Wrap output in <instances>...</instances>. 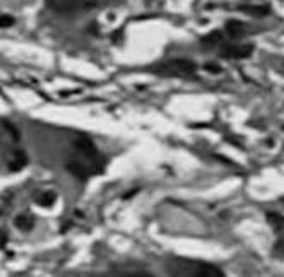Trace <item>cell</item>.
Listing matches in <instances>:
<instances>
[{"label":"cell","mask_w":284,"mask_h":277,"mask_svg":"<svg viewBox=\"0 0 284 277\" xmlns=\"http://www.w3.org/2000/svg\"><path fill=\"white\" fill-rule=\"evenodd\" d=\"M168 269L173 275H185V277H223L224 274L218 267L211 263L188 260V258H171Z\"/></svg>","instance_id":"6da1fadb"},{"label":"cell","mask_w":284,"mask_h":277,"mask_svg":"<svg viewBox=\"0 0 284 277\" xmlns=\"http://www.w3.org/2000/svg\"><path fill=\"white\" fill-rule=\"evenodd\" d=\"M151 70L157 75H165V77H190V75L195 74L197 65L192 60L178 59L161 62V64L152 67Z\"/></svg>","instance_id":"7a4b0ae2"},{"label":"cell","mask_w":284,"mask_h":277,"mask_svg":"<svg viewBox=\"0 0 284 277\" xmlns=\"http://www.w3.org/2000/svg\"><path fill=\"white\" fill-rule=\"evenodd\" d=\"M254 53V44H226L221 50L224 59H249Z\"/></svg>","instance_id":"3957f363"},{"label":"cell","mask_w":284,"mask_h":277,"mask_svg":"<svg viewBox=\"0 0 284 277\" xmlns=\"http://www.w3.org/2000/svg\"><path fill=\"white\" fill-rule=\"evenodd\" d=\"M267 221L269 224H272L274 233L277 235L276 253H282L284 255V217L276 212H267Z\"/></svg>","instance_id":"277c9868"},{"label":"cell","mask_w":284,"mask_h":277,"mask_svg":"<svg viewBox=\"0 0 284 277\" xmlns=\"http://www.w3.org/2000/svg\"><path fill=\"white\" fill-rule=\"evenodd\" d=\"M48 6L57 12H74L84 7V0H48Z\"/></svg>","instance_id":"5b68a950"},{"label":"cell","mask_w":284,"mask_h":277,"mask_svg":"<svg viewBox=\"0 0 284 277\" xmlns=\"http://www.w3.org/2000/svg\"><path fill=\"white\" fill-rule=\"evenodd\" d=\"M226 31L233 39H236V38H241L243 34H245V26H243V22L233 19V21L226 22Z\"/></svg>","instance_id":"8992f818"},{"label":"cell","mask_w":284,"mask_h":277,"mask_svg":"<svg viewBox=\"0 0 284 277\" xmlns=\"http://www.w3.org/2000/svg\"><path fill=\"white\" fill-rule=\"evenodd\" d=\"M14 224L19 227L21 231H29L34 226V217L31 214H19L14 219Z\"/></svg>","instance_id":"52a82bcc"},{"label":"cell","mask_w":284,"mask_h":277,"mask_svg":"<svg viewBox=\"0 0 284 277\" xmlns=\"http://www.w3.org/2000/svg\"><path fill=\"white\" fill-rule=\"evenodd\" d=\"M221 41H223V34H221V31H213V33H209L207 36L200 39L202 47H206V48H214L216 44H219Z\"/></svg>","instance_id":"ba28073f"},{"label":"cell","mask_w":284,"mask_h":277,"mask_svg":"<svg viewBox=\"0 0 284 277\" xmlns=\"http://www.w3.org/2000/svg\"><path fill=\"white\" fill-rule=\"evenodd\" d=\"M28 163H29L28 154L22 153V151H19V153H17V154L14 156V161L11 163V166H9V169H11V171H19V169L24 168Z\"/></svg>","instance_id":"9c48e42d"},{"label":"cell","mask_w":284,"mask_h":277,"mask_svg":"<svg viewBox=\"0 0 284 277\" xmlns=\"http://www.w3.org/2000/svg\"><path fill=\"white\" fill-rule=\"evenodd\" d=\"M240 11L245 12V14L257 16V17H264L269 14V7H264V6H241Z\"/></svg>","instance_id":"30bf717a"},{"label":"cell","mask_w":284,"mask_h":277,"mask_svg":"<svg viewBox=\"0 0 284 277\" xmlns=\"http://www.w3.org/2000/svg\"><path fill=\"white\" fill-rule=\"evenodd\" d=\"M55 200H57V195L53 194V192H45L43 195L38 197V205H42V207H52V205L55 204Z\"/></svg>","instance_id":"8fae6325"},{"label":"cell","mask_w":284,"mask_h":277,"mask_svg":"<svg viewBox=\"0 0 284 277\" xmlns=\"http://www.w3.org/2000/svg\"><path fill=\"white\" fill-rule=\"evenodd\" d=\"M14 22L16 21L12 16H0V28H11Z\"/></svg>","instance_id":"7c38bea8"},{"label":"cell","mask_w":284,"mask_h":277,"mask_svg":"<svg viewBox=\"0 0 284 277\" xmlns=\"http://www.w3.org/2000/svg\"><path fill=\"white\" fill-rule=\"evenodd\" d=\"M206 70H209V72L218 74V72H221V67H219V65H214V64H207V65H206Z\"/></svg>","instance_id":"4fadbf2b"},{"label":"cell","mask_w":284,"mask_h":277,"mask_svg":"<svg viewBox=\"0 0 284 277\" xmlns=\"http://www.w3.org/2000/svg\"><path fill=\"white\" fill-rule=\"evenodd\" d=\"M6 127L9 128V130H11V135H12V137H14V138H19V133H17V128H16V127H12V125L9 123V122H6Z\"/></svg>","instance_id":"5bb4252c"},{"label":"cell","mask_w":284,"mask_h":277,"mask_svg":"<svg viewBox=\"0 0 284 277\" xmlns=\"http://www.w3.org/2000/svg\"><path fill=\"white\" fill-rule=\"evenodd\" d=\"M6 241H7L6 233H2V231H0V247H6Z\"/></svg>","instance_id":"9a60e30c"}]
</instances>
